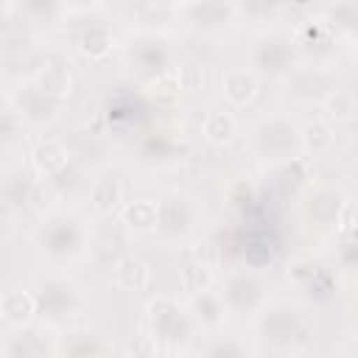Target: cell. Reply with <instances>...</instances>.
Returning <instances> with one entry per match:
<instances>
[{
    "label": "cell",
    "mask_w": 358,
    "mask_h": 358,
    "mask_svg": "<svg viewBox=\"0 0 358 358\" xmlns=\"http://www.w3.org/2000/svg\"><path fill=\"white\" fill-rule=\"evenodd\" d=\"M338 238H358V201H347L338 218Z\"/></svg>",
    "instance_id": "cell-36"
},
{
    "label": "cell",
    "mask_w": 358,
    "mask_h": 358,
    "mask_svg": "<svg viewBox=\"0 0 358 358\" xmlns=\"http://www.w3.org/2000/svg\"><path fill=\"white\" fill-rule=\"evenodd\" d=\"M151 280V271L143 260L137 257H123L117 266H115V282L126 291H140L145 288V282Z\"/></svg>",
    "instance_id": "cell-27"
},
{
    "label": "cell",
    "mask_w": 358,
    "mask_h": 358,
    "mask_svg": "<svg viewBox=\"0 0 358 358\" xmlns=\"http://www.w3.org/2000/svg\"><path fill=\"white\" fill-rule=\"evenodd\" d=\"M288 87L296 98L302 101H319L324 103L338 87H336V76L330 70H324L322 64H308V67H296L288 76Z\"/></svg>",
    "instance_id": "cell-11"
},
{
    "label": "cell",
    "mask_w": 358,
    "mask_h": 358,
    "mask_svg": "<svg viewBox=\"0 0 358 358\" xmlns=\"http://www.w3.org/2000/svg\"><path fill=\"white\" fill-rule=\"evenodd\" d=\"M31 159H34L36 173L45 176V179H53L59 171H64L73 162L70 154H67V145L62 140H53V137L39 140L36 148H34V154H31Z\"/></svg>",
    "instance_id": "cell-17"
},
{
    "label": "cell",
    "mask_w": 358,
    "mask_h": 358,
    "mask_svg": "<svg viewBox=\"0 0 358 358\" xmlns=\"http://www.w3.org/2000/svg\"><path fill=\"white\" fill-rule=\"evenodd\" d=\"M344 204L347 199L333 190V187H316L305 196L302 201V215L310 227L316 229H330V227H338V218L344 213Z\"/></svg>",
    "instance_id": "cell-9"
},
{
    "label": "cell",
    "mask_w": 358,
    "mask_h": 358,
    "mask_svg": "<svg viewBox=\"0 0 358 358\" xmlns=\"http://www.w3.org/2000/svg\"><path fill=\"white\" fill-rule=\"evenodd\" d=\"M338 260L347 268H358V238H341V243H338Z\"/></svg>",
    "instance_id": "cell-39"
},
{
    "label": "cell",
    "mask_w": 358,
    "mask_h": 358,
    "mask_svg": "<svg viewBox=\"0 0 358 358\" xmlns=\"http://www.w3.org/2000/svg\"><path fill=\"white\" fill-rule=\"evenodd\" d=\"M193 316L185 313L182 305H176L171 296H157L148 302V327L151 341L159 352L176 355L193 336Z\"/></svg>",
    "instance_id": "cell-2"
},
{
    "label": "cell",
    "mask_w": 358,
    "mask_h": 358,
    "mask_svg": "<svg viewBox=\"0 0 358 358\" xmlns=\"http://www.w3.org/2000/svg\"><path fill=\"white\" fill-rule=\"evenodd\" d=\"M252 148L260 159H266L268 165H280V162H291V159H299L305 154V145H302V129L282 117V115H274V117H266L255 126L252 131Z\"/></svg>",
    "instance_id": "cell-1"
},
{
    "label": "cell",
    "mask_w": 358,
    "mask_h": 358,
    "mask_svg": "<svg viewBox=\"0 0 358 358\" xmlns=\"http://www.w3.org/2000/svg\"><path fill=\"white\" fill-rule=\"evenodd\" d=\"M308 176H310V171H308V159H305V157L291 159V162L271 165L268 173H266L268 185H271L280 196H291V193H296V190L308 182Z\"/></svg>",
    "instance_id": "cell-18"
},
{
    "label": "cell",
    "mask_w": 358,
    "mask_h": 358,
    "mask_svg": "<svg viewBox=\"0 0 358 358\" xmlns=\"http://www.w3.org/2000/svg\"><path fill=\"white\" fill-rule=\"evenodd\" d=\"M129 59H131V64L148 78V84H151L154 78H159L162 73L173 70V67H171V50H168V45H165L162 39H157V36H140L137 42H131Z\"/></svg>",
    "instance_id": "cell-12"
},
{
    "label": "cell",
    "mask_w": 358,
    "mask_h": 358,
    "mask_svg": "<svg viewBox=\"0 0 358 358\" xmlns=\"http://www.w3.org/2000/svg\"><path fill=\"white\" fill-rule=\"evenodd\" d=\"M252 67L255 76H266V78H280V76H291L299 67V42L291 34H263L255 48H252Z\"/></svg>",
    "instance_id": "cell-4"
},
{
    "label": "cell",
    "mask_w": 358,
    "mask_h": 358,
    "mask_svg": "<svg viewBox=\"0 0 358 358\" xmlns=\"http://www.w3.org/2000/svg\"><path fill=\"white\" fill-rule=\"evenodd\" d=\"M45 327H17L6 341V358H50L56 344L45 338Z\"/></svg>",
    "instance_id": "cell-14"
},
{
    "label": "cell",
    "mask_w": 358,
    "mask_h": 358,
    "mask_svg": "<svg viewBox=\"0 0 358 358\" xmlns=\"http://www.w3.org/2000/svg\"><path fill=\"white\" fill-rule=\"evenodd\" d=\"M238 14V6L232 3H215V0H207V3H182L179 6V17L201 31V34H215L221 28H227Z\"/></svg>",
    "instance_id": "cell-10"
},
{
    "label": "cell",
    "mask_w": 358,
    "mask_h": 358,
    "mask_svg": "<svg viewBox=\"0 0 358 358\" xmlns=\"http://www.w3.org/2000/svg\"><path fill=\"white\" fill-rule=\"evenodd\" d=\"M179 282L190 294L210 291V285H213V268H210V263H190V266H185L179 271Z\"/></svg>",
    "instance_id": "cell-33"
},
{
    "label": "cell",
    "mask_w": 358,
    "mask_h": 358,
    "mask_svg": "<svg viewBox=\"0 0 358 358\" xmlns=\"http://www.w3.org/2000/svg\"><path fill=\"white\" fill-rule=\"evenodd\" d=\"M199 210L190 196L185 193H168L159 199V224L157 232L165 241H185L196 227Z\"/></svg>",
    "instance_id": "cell-8"
},
{
    "label": "cell",
    "mask_w": 358,
    "mask_h": 358,
    "mask_svg": "<svg viewBox=\"0 0 358 358\" xmlns=\"http://www.w3.org/2000/svg\"><path fill=\"white\" fill-rule=\"evenodd\" d=\"M50 185H53V190H59V196H76L78 187L87 185V176H84V171H81L76 162H70L64 171H59V173L50 179Z\"/></svg>",
    "instance_id": "cell-34"
},
{
    "label": "cell",
    "mask_w": 358,
    "mask_h": 358,
    "mask_svg": "<svg viewBox=\"0 0 358 358\" xmlns=\"http://www.w3.org/2000/svg\"><path fill=\"white\" fill-rule=\"evenodd\" d=\"M322 106H324V112H327L330 120H347V117L355 112V98H352V92H347V90H336Z\"/></svg>",
    "instance_id": "cell-35"
},
{
    "label": "cell",
    "mask_w": 358,
    "mask_h": 358,
    "mask_svg": "<svg viewBox=\"0 0 358 358\" xmlns=\"http://www.w3.org/2000/svg\"><path fill=\"white\" fill-rule=\"evenodd\" d=\"M76 48L90 56V59H101L106 56V50L112 48V31L103 20H90L78 34H76Z\"/></svg>",
    "instance_id": "cell-22"
},
{
    "label": "cell",
    "mask_w": 358,
    "mask_h": 358,
    "mask_svg": "<svg viewBox=\"0 0 358 358\" xmlns=\"http://www.w3.org/2000/svg\"><path fill=\"white\" fill-rule=\"evenodd\" d=\"M336 134H333V126L327 120H310L302 126V145H305V154H322L333 145Z\"/></svg>",
    "instance_id": "cell-30"
},
{
    "label": "cell",
    "mask_w": 358,
    "mask_h": 358,
    "mask_svg": "<svg viewBox=\"0 0 358 358\" xmlns=\"http://www.w3.org/2000/svg\"><path fill=\"white\" fill-rule=\"evenodd\" d=\"M182 95V81H179V70H168L162 73L159 78H154L148 84V98L157 103V106H173Z\"/></svg>",
    "instance_id": "cell-28"
},
{
    "label": "cell",
    "mask_w": 358,
    "mask_h": 358,
    "mask_svg": "<svg viewBox=\"0 0 358 358\" xmlns=\"http://www.w3.org/2000/svg\"><path fill=\"white\" fill-rule=\"evenodd\" d=\"M257 333L274 344V347H282V350H296L308 341V333H310V324L305 319V313L296 308V305H288V302H274V305H266L257 316Z\"/></svg>",
    "instance_id": "cell-3"
},
{
    "label": "cell",
    "mask_w": 358,
    "mask_h": 358,
    "mask_svg": "<svg viewBox=\"0 0 358 358\" xmlns=\"http://www.w3.org/2000/svg\"><path fill=\"white\" fill-rule=\"evenodd\" d=\"M322 22L336 36H358V3H333L324 8Z\"/></svg>",
    "instance_id": "cell-25"
},
{
    "label": "cell",
    "mask_w": 358,
    "mask_h": 358,
    "mask_svg": "<svg viewBox=\"0 0 358 358\" xmlns=\"http://www.w3.org/2000/svg\"><path fill=\"white\" fill-rule=\"evenodd\" d=\"M221 299L232 313H255L266 308V282L257 268H235L221 285Z\"/></svg>",
    "instance_id": "cell-6"
},
{
    "label": "cell",
    "mask_w": 358,
    "mask_h": 358,
    "mask_svg": "<svg viewBox=\"0 0 358 358\" xmlns=\"http://www.w3.org/2000/svg\"><path fill=\"white\" fill-rule=\"evenodd\" d=\"M90 201H92V210L98 215H112L123 204V182H120V176L112 173V171H106L98 179H92V185H90Z\"/></svg>",
    "instance_id": "cell-16"
},
{
    "label": "cell",
    "mask_w": 358,
    "mask_h": 358,
    "mask_svg": "<svg viewBox=\"0 0 358 358\" xmlns=\"http://www.w3.org/2000/svg\"><path fill=\"white\" fill-rule=\"evenodd\" d=\"M0 313H3V322L8 327H28L31 319L39 313V305H36V296L34 291H6L3 299H0Z\"/></svg>",
    "instance_id": "cell-15"
},
{
    "label": "cell",
    "mask_w": 358,
    "mask_h": 358,
    "mask_svg": "<svg viewBox=\"0 0 358 358\" xmlns=\"http://www.w3.org/2000/svg\"><path fill=\"white\" fill-rule=\"evenodd\" d=\"M34 193H36V182L31 176H25L22 171L8 173L3 182V196H6L8 207H25L28 201H34Z\"/></svg>",
    "instance_id": "cell-29"
},
{
    "label": "cell",
    "mask_w": 358,
    "mask_h": 358,
    "mask_svg": "<svg viewBox=\"0 0 358 358\" xmlns=\"http://www.w3.org/2000/svg\"><path fill=\"white\" fill-rule=\"evenodd\" d=\"M350 327H352V333H355V338H358V302L352 305V313H350Z\"/></svg>",
    "instance_id": "cell-41"
},
{
    "label": "cell",
    "mask_w": 358,
    "mask_h": 358,
    "mask_svg": "<svg viewBox=\"0 0 358 358\" xmlns=\"http://www.w3.org/2000/svg\"><path fill=\"white\" fill-rule=\"evenodd\" d=\"M291 280L313 294H330V271L316 260H296L291 266Z\"/></svg>",
    "instance_id": "cell-24"
},
{
    "label": "cell",
    "mask_w": 358,
    "mask_h": 358,
    "mask_svg": "<svg viewBox=\"0 0 358 358\" xmlns=\"http://www.w3.org/2000/svg\"><path fill=\"white\" fill-rule=\"evenodd\" d=\"M201 131H204L207 143L224 145V143H229V140L235 137V117H232L229 112H210V115L204 117Z\"/></svg>",
    "instance_id": "cell-31"
},
{
    "label": "cell",
    "mask_w": 358,
    "mask_h": 358,
    "mask_svg": "<svg viewBox=\"0 0 358 358\" xmlns=\"http://www.w3.org/2000/svg\"><path fill=\"white\" fill-rule=\"evenodd\" d=\"M34 84H36L42 92H48V95L64 101L67 92H70V84H73V76H70V70H67L62 62H48V64H42V67L36 70Z\"/></svg>",
    "instance_id": "cell-23"
},
{
    "label": "cell",
    "mask_w": 358,
    "mask_h": 358,
    "mask_svg": "<svg viewBox=\"0 0 358 358\" xmlns=\"http://www.w3.org/2000/svg\"><path fill=\"white\" fill-rule=\"evenodd\" d=\"M201 358H249L246 344L235 336H215L207 341Z\"/></svg>",
    "instance_id": "cell-32"
},
{
    "label": "cell",
    "mask_w": 358,
    "mask_h": 358,
    "mask_svg": "<svg viewBox=\"0 0 358 358\" xmlns=\"http://www.w3.org/2000/svg\"><path fill=\"white\" fill-rule=\"evenodd\" d=\"M14 103H17L14 109H17V115H20L22 120H28V123H45V120L56 117V112L62 109L64 101H59V98L42 92L34 81H28V84L22 87V92L14 98Z\"/></svg>",
    "instance_id": "cell-13"
},
{
    "label": "cell",
    "mask_w": 358,
    "mask_h": 358,
    "mask_svg": "<svg viewBox=\"0 0 358 358\" xmlns=\"http://www.w3.org/2000/svg\"><path fill=\"white\" fill-rule=\"evenodd\" d=\"M123 221L134 232H151V229H157V224H159V201H151V199L129 201L123 207Z\"/></svg>",
    "instance_id": "cell-26"
},
{
    "label": "cell",
    "mask_w": 358,
    "mask_h": 358,
    "mask_svg": "<svg viewBox=\"0 0 358 358\" xmlns=\"http://www.w3.org/2000/svg\"><path fill=\"white\" fill-rule=\"evenodd\" d=\"M20 8H22L28 17H34V14L53 17V14H59V11H62V6H56V3H36V0H34V3H22Z\"/></svg>",
    "instance_id": "cell-40"
},
{
    "label": "cell",
    "mask_w": 358,
    "mask_h": 358,
    "mask_svg": "<svg viewBox=\"0 0 358 358\" xmlns=\"http://www.w3.org/2000/svg\"><path fill=\"white\" fill-rule=\"evenodd\" d=\"M316 358H338V355H316Z\"/></svg>",
    "instance_id": "cell-42"
},
{
    "label": "cell",
    "mask_w": 358,
    "mask_h": 358,
    "mask_svg": "<svg viewBox=\"0 0 358 358\" xmlns=\"http://www.w3.org/2000/svg\"><path fill=\"white\" fill-rule=\"evenodd\" d=\"M190 316L196 324L207 327V330H215L224 324V316H227V305L221 299V294L215 291H201V294H193L190 296Z\"/></svg>",
    "instance_id": "cell-21"
},
{
    "label": "cell",
    "mask_w": 358,
    "mask_h": 358,
    "mask_svg": "<svg viewBox=\"0 0 358 358\" xmlns=\"http://www.w3.org/2000/svg\"><path fill=\"white\" fill-rule=\"evenodd\" d=\"M36 241H39V246H42V252L48 257H53V260H70L84 246V227L78 224V218H73L67 213H50L39 224Z\"/></svg>",
    "instance_id": "cell-5"
},
{
    "label": "cell",
    "mask_w": 358,
    "mask_h": 358,
    "mask_svg": "<svg viewBox=\"0 0 358 358\" xmlns=\"http://www.w3.org/2000/svg\"><path fill=\"white\" fill-rule=\"evenodd\" d=\"M34 296H36L39 313L50 324H59V322L70 319L81 305V294L67 277H45V280H39L36 288H34Z\"/></svg>",
    "instance_id": "cell-7"
},
{
    "label": "cell",
    "mask_w": 358,
    "mask_h": 358,
    "mask_svg": "<svg viewBox=\"0 0 358 358\" xmlns=\"http://www.w3.org/2000/svg\"><path fill=\"white\" fill-rule=\"evenodd\" d=\"M176 70H179L182 90H199L204 84V70L199 64H185V67H176Z\"/></svg>",
    "instance_id": "cell-37"
},
{
    "label": "cell",
    "mask_w": 358,
    "mask_h": 358,
    "mask_svg": "<svg viewBox=\"0 0 358 358\" xmlns=\"http://www.w3.org/2000/svg\"><path fill=\"white\" fill-rule=\"evenodd\" d=\"M221 90H224V98L232 106L241 109V106L255 101V95H257V76H255V70H243V67L227 70L224 81H221Z\"/></svg>",
    "instance_id": "cell-20"
},
{
    "label": "cell",
    "mask_w": 358,
    "mask_h": 358,
    "mask_svg": "<svg viewBox=\"0 0 358 358\" xmlns=\"http://www.w3.org/2000/svg\"><path fill=\"white\" fill-rule=\"evenodd\" d=\"M255 201V187L249 182H235L229 187V204L232 207H249Z\"/></svg>",
    "instance_id": "cell-38"
},
{
    "label": "cell",
    "mask_w": 358,
    "mask_h": 358,
    "mask_svg": "<svg viewBox=\"0 0 358 358\" xmlns=\"http://www.w3.org/2000/svg\"><path fill=\"white\" fill-rule=\"evenodd\" d=\"M106 344L101 341L98 333L90 330H76L67 333L62 341H56V358H103Z\"/></svg>",
    "instance_id": "cell-19"
}]
</instances>
